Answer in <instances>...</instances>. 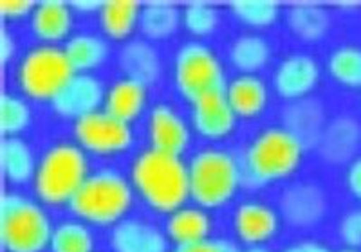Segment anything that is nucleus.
Wrapping results in <instances>:
<instances>
[{
  "instance_id": "15",
  "label": "nucleus",
  "mask_w": 361,
  "mask_h": 252,
  "mask_svg": "<svg viewBox=\"0 0 361 252\" xmlns=\"http://www.w3.org/2000/svg\"><path fill=\"white\" fill-rule=\"evenodd\" d=\"M283 128L295 135L304 148L318 146L325 130V110L318 99L304 98L293 101L282 112Z\"/></svg>"
},
{
  "instance_id": "27",
  "label": "nucleus",
  "mask_w": 361,
  "mask_h": 252,
  "mask_svg": "<svg viewBox=\"0 0 361 252\" xmlns=\"http://www.w3.org/2000/svg\"><path fill=\"white\" fill-rule=\"evenodd\" d=\"M180 20L183 17L179 9L170 2H148L141 6L140 29L150 40L170 38L177 31Z\"/></svg>"
},
{
  "instance_id": "33",
  "label": "nucleus",
  "mask_w": 361,
  "mask_h": 252,
  "mask_svg": "<svg viewBox=\"0 0 361 252\" xmlns=\"http://www.w3.org/2000/svg\"><path fill=\"white\" fill-rule=\"evenodd\" d=\"M235 17L250 27H267L279 18V2L273 0H235L230 4Z\"/></svg>"
},
{
  "instance_id": "8",
  "label": "nucleus",
  "mask_w": 361,
  "mask_h": 252,
  "mask_svg": "<svg viewBox=\"0 0 361 252\" xmlns=\"http://www.w3.org/2000/svg\"><path fill=\"white\" fill-rule=\"evenodd\" d=\"M173 83L186 101L195 103L208 94L226 92L224 67L204 44L186 42L173 58Z\"/></svg>"
},
{
  "instance_id": "11",
  "label": "nucleus",
  "mask_w": 361,
  "mask_h": 252,
  "mask_svg": "<svg viewBox=\"0 0 361 252\" xmlns=\"http://www.w3.org/2000/svg\"><path fill=\"white\" fill-rule=\"evenodd\" d=\"M147 135L154 150L177 157H180L190 144L188 125L169 103H157L152 106L147 121Z\"/></svg>"
},
{
  "instance_id": "37",
  "label": "nucleus",
  "mask_w": 361,
  "mask_h": 252,
  "mask_svg": "<svg viewBox=\"0 0 361 252\" xmlns=\"http://www.w3.org/2000/svg\"><path fill=\"white\" fill-rule=\"evenodd\" d=\"M183 252H240V248L230 240L222 238H206L201 244H195L188 248H179Z\"/></svg>"
},
{
  "instance_id": "43",
  "label": "nucleus",
  "mask_w": 361,
  "mask_h": 252,
  "mask_svg": "<svg viewBox=\"0 0 361 252\" xmlns=\"http://www.w3.org/2000/svg\"><path fill=\"white\" fill-rule=\"evenodd\" d=\"M338 252H360V251H356V248H345V251H338Z\"/></svg>"
},
{
  "instance_id": "16",
  "label": "nucleus",
  "mask_w": 361,
  "mask_h": 252,
  "mask_svg": "<svg viewBox=\"0 0 361 252\" xmlns=\"http://www.w3.org/2000/svg\"><path fill=\"white\" fill-rule=\"evenodd\" d=\"M361 128L356 119L340 115L325 126L318 141V153L329 164L349 163L360 146ZM353 163V160H350Z\"/></svg>"
},
{
  "instance_id": "10",
  "label": "nucleus",
  "mask_w": 361,
  "mask_h": 252,
  "mask_svg": "<svg viewBox=\"0 0 361 252\" xmlns=\"http://www.w3.org/2000/svg\"><path fill=\"white\" fill-rule=\"evenodd\" d=\"M105 92L107 90L103 89L98 77L90 74H74L67 85L54 96L51 106L58 115L78 121L98 112L105 101Z\"/></svg>"
},
{
  "instance_id": "42",
  "label": "nucleus",
  "mask_w": 361,
  "mask_h": 252,
  "mask_svg": "<svg viewBox=\"0 0 361 252\" xmlns=\"http://www.w3.org/2000/svg\"><path fill=\"white\" fill-rule=\"evenodd\" d=\"M246 252H269V251H266V248H260V247H251V248H247Z\"/></svg>"
},
{
  "instance_id": "41",
  "label": "nucleus",
  "mask_w": 361,
  "mask_h": 252,
  "mask_svg": "<svg viewBox=\"0 0 361 252\" xmlns=\"http://www.w3.org/2000/svg\"><path fill=\"white\" fill-rule=\"evenodd\" d=\"M71 6L80 13H92L99 11L103 2H98V0H74V2H71Z\"/></svg>"
},
{
  "instance_id": "36",
  "label": "nucleus",
  "mask_w": 361,
  "mask_h": 252,
  "mask_svg": "<svg viewBox=\"0 0 361 252\" xmlns=\"http://www.w3.org/2000/svg\"><path fill=\"white\" fill-rule=\"evenodd\" d=\"M37 8V2L33 0H4L0 2V15L6 20H18L22 17H31Z\"/></svg>"
},
{
  "instance_id": "9",
  "label": "nucleus",
  "mask_w": 361,
  "mask_h": 252,
  "mask_svg": "<svg viewBox=\"0 0 361 252\" xmlns=\"http://www.w3.org/2000/svg\"><path fill=\"white\" fill-rule=\"evenodd\" d=\"M73 134L82 150L96 155H114L132 146V130L128 122L119 121L105 110L74 121Z\"/></svg>"
},
{
  "instance_id": "12",
  "label": "nucleus",
  "mask_w": 361,
  "mask_h": 252,
  "mask_svg": "<svg viewBox=\"0 0 361 252\" xmlns=\"http://www.w3.org/2000/svg\"><path fill=\"white\" fill-rule=\"evenodd\" d=\"M190 118H192L193 130L209 141L228 137L237 121V115L226 99L224 92L208 94L192 103Z\"/></svg>"
},
{
  "instance_id": "44",
  "label": "nucleus",
  "mask_w": 361,
  "mask_h": 252,
  "mask_svg": "<svg viewBox=\"0 0 361 252\" xmlns=\"http://www.w3.org/2000/svg\"><path fill=\"white\" fill-rule=\"evenodd\" d=\"M176 252H183V251H176Z\"/></svg>"
},
{
  "instance_id": "4",
  "label": "nucleus",
  "mask_w": 361,
  "mask_h": 252,
  "mask_svg": "<svg viewBox=\"0 0 361 252\" xmlns=\"http://www.w3.org/2000/svg\"><path fill=\"white\" fill-rule=\"evenodd\" d=\"M85 153L78 144L56 143L44 151L33 177L37 199L45 206H63L89 177Z\"/></svg>"
},
{
  "instance_id": "3",
  "label": "nucleus",
  "mask_w": 361,
  "mask_h": 252,
  "mask_svg": "<svg viewBox=\"0 0 361 252\" xmlns=\"http://www.w3.org/2000/svg\"><path fill=\"white\" fill-rule=\"evenodd\" d=\"M305 148L286 128H266L246 148L243 179L250 186H264L291 177L300 166Z\"/></svg>"
},
{
  "instance_id": "23",
  "label": "nucleus",
  "mask_w": 361,
  "mask_h": 252,
  "mask_svg": "<svg viewBox=\"0 0 361 252\" xmlns=\"http://www.w3.org/2000/svg\"><path fill=\"white\" fill-rule=\"evenodd\" d=\"M119 67L127 77L137 82L154 83L161 74V61L157 51L145 40H132L119 51Z\"/></svg>"
},
{
  "instance_id": "28",
  "label": "nucleus",
  "mask_w": 361,
  "mask_h": 252,
  "mask_svg": "<svg viewBox=\"0 0 361 252\" xmlns=\"http://www.w3.org/2000/svg\"><path fill=\"white\" fill-rule=\"evenodd\" d=\"M288 25L295 37L305 42H316L327 34L329 15L318 4H295L288 11Z\"/></svg>"
},
{
  "instance_id": "25",
  "label": "nucleus",
  "mask_w": 361,
  "mask_h": 252,
  "mask_svg": "<svg viewBox=\"0 0 361 252\" xmlns=\"http://www.w3.org/2000/svg\"><path fill=\"white\" fill-rule=\"evenodd\" d=\"M141 6L134 0H109L99 9L102 31L112 40H125L140 25Z\"/></svg>"
},
{
  "instance_id": "7",
  "label": "nucleus",
  "mask_w": 361,
  "mask_h": 252,
  "mask_svg": "<svg viewBox=\"0 0 361 252\" xmlns=\"http://www.w3.org/2000/svg\"><path fill=\"white\" fill-rule=\"evenodd\" d=\"M74 69L66 51L54 45H37L18 61L15 80L22 92L37 101H53L71 77Z\"/></svg>"
},
{
  "instance_id": "19",
  "label": "nucleus",
  "mask_w": 361,
  "mask_h": 252,
  "mask_svg": "<svg viewBox=\"0 0 361 252\" xmlns=\"http://www.w3.org/2000/svg\"><path fill=\"white\" fill-rule=\"evenodd\" d=\"M31 31L44 45H53L69 37L73 27L71 8L62 0L38 2L31 15Z\"/></svg>"
},
{
  "instance_id": "35",
  "label": "nucleus",
  "mask_w": 361,
  "mask_h": 252,
  "mask_svg": "<svg viewBox=\"0 0 361 252\" xmlns=\"http://www.w3.org/2000/svg\"><path fill=\"white\" fill-rule=\"evenodd\" d=\"M340 238L350 248L361 247V209L347 213L340 222Z\"/></svg>"
},
{
  "instance_id": "17",
  "label": "nucleus",
  "mask_w": 361,
  "mask_h": 252,
  "mask_svg": "<svg viewBox=\"0 0 361 252\" xmlns=\"http://www.w3.org/2000/svg\"><path fill=\"white\" fill-rule=\"evenodd\" d=\"M279 215L262 202H244L235 209L233 229L244 244L259 245L271 240L279 231Z\"/></svg>"
},
{
  "instance_id": "34",
  "label": "nucleus",
  "mask_w": 361,
  "mask_h": 252,
  "mask_svg": "<svg viewBox=\"0 0 361 252\" xmlns=\"http://www.w3.org/2000/svg\"><path fill=\"white\" fill-rule=\"evenodd\" d=\"M219 22L217 9L206 2H192L183 11V24L193 37H208L215 31Z\"/></svg>"
},
{
  "instance_id": "5",
  "label": "nucleus",
  "mask_w": 361,
  "mask_h": 252,
  "mask_svg": "<svg viewBox=\"0 0 361 252\" xmlns=\"http://www.w3.org/2000/svg\"><path fill=\"white\" fill-rule=\"evenodd\" d=\"M190 196L202 209H217L230 202L243 182V170L230 151L204 148L188 164Z\"/></svg>"
},
{
  "instance_id": "31",
  "label": "nucleus",
  "mask_w": 361,
  "mask_h": 252,
  "mask_svg": "<svg viewBox=\"0 0 361 252\" xmlns=\"http://www.w3.org/2000/svg\"><path fill=\"white\" fill-rule=\"evenodd\" d=\"M94 238L83 222L67 220L53 229L49 241L51 252H92Z\"/></svg>"
},
{
  "instance_id": "1",
  "label": "nucleus",
  "mask_w": 361,
  "mask_h": 252,
  "mask_svg": "<svg viewBox=\"0 0 361 252\" xmlns=\"http://www.w3.org/2000/svg\"><path fill=\"white\" fill-rule=\"evenodd\" d=\"M130 184L148 208L157 213H173L190 196L188 166L180 157L154 148L135 155L130 166Z\"/></svg>"
},
{
  "instance_id": "18",
  "label": "nucleus",
  "mask_w": 361,
  "mask_h": 252,
  "mask_svg": "<svg viewBox=\"0 0 361 252\" xmlns=\"http://www.w3.org/2000/svg\"><path fill=\"white\" fill-rule=\"evenodd\" d=\"M114 252H166L163 232L143 220H121L111 234Z\"/></svg>"
},
{
  "instance_id": "2",
  "label": "nucleus",
  "mask_w": 361,
  "mask_h": 252,
  "mask_svg": "<svg viewBox=\"0 0 361 252\" xmlns=\"http://www.w3.org/2000/svg\"><path fill=\"white\" fill-rule=\"evenodd\" d=\"M132 199V184L119 171L105 168L87 177L71 199L69 209L82 222L105 227L121 222L130 209Z\"/></svg>"
},
{
  "instance_id": "38",
  "label": "nucleus",
  "mask_w": 361,
  "mask_h": 252,
  "mask_svg": "<svg viewBox=\"0 0 361 252\" xmlns=\"http://www.w3.org/2000/svg\"><path fill=\"white\" fill-rule=\"evenodd\" d=\"M347 187L356 199L361 200V157L354 159L347 170Z\"/></svg>"
},
{
  "instance_id": "40",
  "label": "nucleus",
  "mask_w": 361,
  "mask_h": 252,
  "mask_svg": "<svg viewBox=\"0 0 361 252\" xmlns=\"http://www.w3.org/2000/svg\"><path fill=\"white\" fill-rule=\"evenodd\" d=\"M283 252H331L327 247L320 244H314V241H302V244L289 245Z\"/></svg>"
},
{
  "instance_id": "20",
  "label": "nucleus",
  "mask_w": 361,
  "mask_h": 252,
  "mask_svg": "<svg viewBox=\"0 0 361 252\" xmlns=\"http://www.w3.org/2000/svg\"><path fill=\"white\" fill-rule=\"evenodd\" d=\"M147 105V85L132 77H121L105 92L103 108L116 119L132 122Z\"/></svg>"
},
{
  "instance_id": "14",
  "label": "nucleus",
  "mask_w": 361,
  "mask_h": 252,
  "mask_svg": "<svg viewBox=\"0 0 361 252\" xmlns=\"http://www.w3.org/2000/svg\"><path fill=\"white\" fill-rule=\"evenodd\" d=\"M320 77V67L307 54H291L276 67L273 85L279 96L286 99H304Z\"/></svg>"
},
{
  "instance_id": "30",
  "label": "nucleus",
  "mask_w": 361,
  "mask_h": 252,
  "mask_svg": "<svg viewBox=\"0 0 361 252\" xmlns=\"http://www.w3.org/2000/svg\"><path fill=\"white\" fill-rule=\"evenodd\" d=\"M329 74L345 87H361V47L341 45L333 51L327 61Z\"/></svg>"
},
{
  "instance_id": "26",
  "label": "nucleus",
  "mask_w": 361,
  "mask_h": 252,
  "mask_svg": "<svg viewBox=\"0 0 361 252\" xmlns=\"http://www.w3.org/2000/svg\"><path fill=\"white\" fill-rule=\"evenodd\" d=\"M63 51L73 69L78 70L80 74H85L87 70L103 65V61L107 60L109 45L96 34L78 33L66 42Z\"/></svg>"
},
{
  "instance_id": "6",
  "label": "nucleus",
  "mask_w": 361,
  "mask_h": 252,
  "mask_svg": "<svg viewBox=\"0 0 361 252\" xmlns=\"http://www.w3.org/2000/svg\"><path fill=\"white\" fill-rule=\"evenodd\" d=\"M53 225L47 213L18 193L0 196V244L8 252H44Z\"/></svg>"
},
{
  "instance_id": "32",
  "label": "nucleus",
  "mask_w": 361,
  "mask_h": 252,
  "mask_svg": "<svg viewBox=\"0 0 361 252\" xmlns=\"http://www.w3.org/2000/svg\"><path fill=\"white\" fill-rule=\"evenodd\" d=\"M29 121L31 110L24 99L8 92L0 94V132L4 137H17L27 128Z\"/></svg>"
},
{
  "instance_id": "21",
  "label": "nucleus",
  "mask_w": 361,
  "mask_h": 252,
  "mask_svg": "<svg viewBox=\"0 0 361 252\" xmlns=\"http://www.w3.org/2000/svg\"><path fill=\"white\" fill-rule=\"evenodd\" d=\"M212 231V218L202 208H179L166 220V234L179 248L201 244Z\"/></svg>"
},
{
  "instance_id": "24",
  "label": "nucleus",
  "mask_w": 361,
  "mask_h": 252,
  "mask_svg": "<svg viewBox=\"0 0 361 252\" xmlns=\"http://www.w3.org/2000/svg\"><path fill=\"white\" fill-rule=\"evenodd\" d=\"M37 160L25 141L18 137H4L0 143V168L11 184H25L33 180Z\"/></svg>"
},
{
  "instance_id": "22",
  "label": "nucleus",
  "mask_w": 361,
  "mask_h": 252,
  "mask_svg": "<svg viewBox=\"0 0 361 252\" xmlns=\"http://www.w3.org/2000/svg\"><path fill=\"white\" fill-rule=\"evenodd\" d=\"M226 99L238 118H255L267 105V89L260 77L253 74L237 76L226 87Z\"/></svg>"
},
{
  "instance_id": "13",
  "label": "nucleus",
  "mask_w": 361,
  "mask_h": 252,
  "mask_svg": "<svg viewBox=\"0 0 361 252\" xmlns=\"http://www.w3.org/2000/svg\"><path fill=\"white\" fill-rule=\"evenodd\" d=\"M283 220L295 227H312L324 218L327 199L314 184H295L280 196Z\"/></svg>"
},
{
  "instance_id": "29",
  "label": "nucleus",
  "mask_w": 361,
  "mask_h": 252,
  "mask_svg": "<svg viewBox=\"0 0 361 252\" xmlns=\"http://www.w3.org/2000/svg\"><path fill=\"white\" fill-rule=\"evenodd\" d=\"M271 56V47L262 37L244 34L238 37L230 47L231 65L244 74H253L266 67Z\"/></svg>"
},
{
  "instance_id": "39",
  "label": "nucleus",
  "mask_w": 361,
  "mask_h": 252,
  "mask_svg": "<svg viewBox=\"0 0 361 252\" xmlns=\"http://www.w3.org/2000/svg\"><path fill=\"white\" fill-rule=\"evenodd\" d=\"M13 54H15V42H13L11 34L6 29H2L0 31V60L4 65L11 61Z\"/></svg>"
}]
</instances>
